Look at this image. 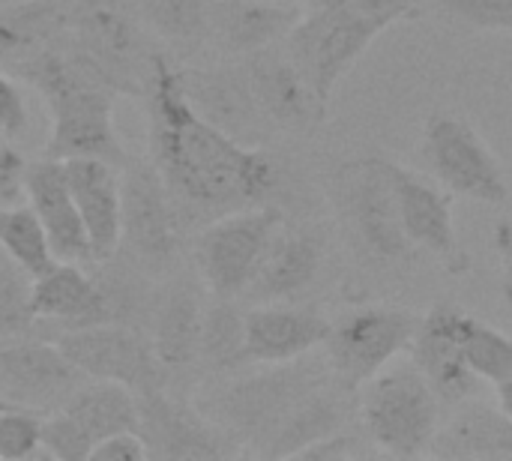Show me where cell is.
Here are the masks:
<instances>
[{
  "mask_svg": "<svg viewBox=\"0 0 512 461\" xmlns=\"http://www.w3.org/2000/svg\"><path fill=\"white\" fill-rule=\"evenodd\" d=\"M42 453L57 461H90L93 438L63 411H51L42 420Z\"/></svg>",
  "mask_w": 512,
  "mask_h": 461,
  "instance_id": "cell-35",
  "label": "cell"
},
{
  "mask_svg": "<svg viewBox=\"0 0 512 461\" xmlns=\"http://www.w3.org/2000/svg\"><path fill=\"white\" fill-rule=\"evenodd\" d=\"M24 159L21 153L0 135V207L21 204L24 198Z\"/></svg>",
  "mask_w": 512,
  "mask_h": 461,
  "instance_id": "cell-38",
  "label": "cell"
},
{
  "mask_svg": "<svg viewBox=\"0 0 512 461\" xmlns=\"http://www.w3.org/2000/svg\"><path fill=\"white\" fill-rule=\"evenodd\" d=\"M354 402L327 357L303 354L225 384L198 411L228 432L243 456L297 459L315 441L351 426Z\"/></svg>",
  "mask_w": 512,
  "mask_h": 461,
  "instance_id": "cell-2",
  "label": "cell"
},
{
  "mask_svg": "<svg viewBox=\"0 0 512 461\" xmlns=\"http://www.w3.org/2000/svg\"><path fill=\"white\" fill-rule=\"evenodd\" d=\"M462 345L471 372L483 381L498 387L501 381L512 378V339L507 333L495 330L492 324L465 315L462 324Z\"/></svg>",
  "mask_w": 512,
  "mask_h": 461,
  "instance_id": "cell-32",
  "label": "cell"
},
{
  "mask_svg": "<svg viewBox=\"0 0 512 461\" xmlns=\"http://www.w3.org/2000/svg\"><path fill=\"white\" fill-rule=\"evenodd\" d=\"M33 84L51 111V159L96 156L111 165L123 162V144L114 126V90L75 54L69 36L12 66Z\"/></svg>",
  "mask_w": 512,
  "mask_h": 461,
  "instance_id": "cell-3",
  "label": "cell"
},
{
  "mask_svg": "<svg viewBox=\"0 0 512 461\" xmlns=\"http://www.w3.org/2000/svg\"><path fill=\"white\" fill-rule=\"evenodd\" d=\"M495 393H498V408L512 420V378L501 381V384L495 387Z\"/></svg>",
  "mask_w": 512,
  "mask_h": 461,
  "instance_id": "cell-43",
  "label": "cell"
},
{
  "mask_svg": "<svg viewBox=\"0 0 512 461\" xmlns=\"http://www.w3.org/2000/svg\"><path fill=\"white\" fill-rule=\"evenodd\" d=\"M363 438H357L351 432V426L327 435L324 441H315L312 447H306L297 459L309 461H345V459H360V456H369V447L360 444Z\"/></svg>",
  "mask_w": 512,
  "mask_h": 461,
  "instance_id": "cell-37",
  "label": "cell"
},
{
  "mask_svg": "<svg viewBox=\"0 0 512 461\" xmlns=\"http://www.w3.org/2000/svg\"><path fill=\"white\" fill-rule=\"evenodd\" d=\"M69 36V0H30L0 15V60H18Z\"/></svg>",
  "mask_w": 512,
  "mask_h": 461,
  "instance_id": "cell-27",
  "label": "cell"
},
{
  "mask_svg": "<svg viewBox=\"0 0 512 461\" xmlns=\"http://www.w3.org/2000/svg\"><path fill=\"white\" fill-rule=\"evenodd\" d=\"M465 315L456 303H435L417 327L411 342V360L432 384L444 405H462L477 399L483 381L471 372L465 345H462V324Z\"/></svg>",
  "mask_w": 512,
  "mask_h": 461,
  "instance_id": "cell-16",
  "label": "cell"
},
{
  "mask_svg": "<svg viewBox=\"0 0 512 461\" xmlns=\"http://www.w3.org/2000/svg\"><path fill=\"white\" fill-rule=\"evenodd\" d=\"M150 162L165 177L180 213L222 216L264 204L282 180L279 162L213 126L186 96L180 69L153 54L147 78Z\"/></svg>",
  "mask_w": 512,
  "mask_h": 461,
  "instance_id": "cell-1",
  "label": "cell"
},
{
  "mask_svg": "<svg viewBox=\"0 0 512 461\" xmlns=\"http://www.w3.org/2000/svg\"><path fill=\"white\" fill-rule=\"evenodd\" d=\"M0 249L30 276L48 273L57 258L45 237L42 222L30 210V204H6L0 207Z\"/></svg>",
  "mask_w": 512,
  "mask_h": 461,
  "instance_id": "cell-29",
  "label": "cell"
},
{
  "mask_svg": "<svg viewBox=\"0 0 512 461\" xmlns=\"http://www.w3.org/2000/svg\"><path fill=\"white\" fill-rule=\"evenodd\" d=\"M24 198L45 228L57 261H90V240L75 207L63 159H36L24 168Z\"/></svg>",
  "mask_w": 512,
  "mask_h": 461,
  "instance_id": "cell-21",
  "label": "cell"
},
{
  "mask_svg": "<svg viewBox=\"0 0 512 461\" xmlns=\"http://www.w3.org/2000/svg\"><path fill=\"white\" fill-rule=\"evenodd\" d=\"M303 18L297 0H210V36L228 54H255L276 45Z\"/></svg>",
  "mask_w": 512,
  "mask_h": 461,
  "instance_id": "cell-24",
  "label": "cell"
},
{
  "mask_svg": "<svg viewBox=\"0 0 512 461\" xmlns=\"http://www.w3.org/2000/svg\"><path fill=\"white\" fill-rule=\"evenodd\" d=\"M330 318L318 303H261L246 312V363H288L330 336Z\"/></svg>",
  "mask_w": 512,
  "mask_h": 461,
  "instance_id": "cell-18",
  "label": "cell"
},
{
  "mask_svg": "<svg viewBox=\"0 0 512 461\" xmlns=\"http://www.w3.org/2000/svg\"><path fill=\"white\" fill-rule=\"evenodd\" d=\"M30 291L33 279L0 249V345L24 339L36 324Z\"/></svg>",
  "mask_w": 512,
  "mask_h": 461,
  "instance_id": "cell-33",
  "label": "cell"
},
{
  "mask_svg": "<svg viewBox=\"0 0 512 461\" xmlns=\"http://www.w3.org/2000/svg\"><path fill=\"white\" fill-rule=\"evenodd\" d=\"M201 363L216 372L246 366V312H240L231 300H219L204 312Z\"/></svg>",
  "mask_w": 512,
  "mask_h": 461,
  "instance_id": "cell-30",
  "label": "cell"
},
{
  "mask_svg": "<svg viewBox=\"0 0 512 461\" xmlns=\"http://www.w3.org/2000/svg\"><path fill=\"white\" fill-rule=\"evenodd\" d=\"M180 78L195 111L237 141H258L264 129H270L243 63L216 69H180Z\"/></svg>",
  "mask_w": 512,
  "mask_h": 461,
  "instance_id": "cell-19",
  "label": "cell"
},
{
  "mask_svg": "<svg viewBox=\"0 0 512 461\" xmlns=\"http://www.w3.org/2000/svg\"><path fill=\"white\" fill-rule=\"evenodd\" d=\"M330 204L354 258L375 270L408 264L417 246L408 240L384 156L348 159L330 174Z\"/></svg>",
  "mask_w": 512,
  "mask_h": 461,
  "instance_id": "cell-4",
  "label": "cell"
},
{
  "mask_svg": "<svg viewBox=\"0 0 512 461\" xmlns=\"http://www.w3.org/2000/svg\"><path fill=\"white\" fill-rule=\"evenodd\" d=\"M120 183V249L138 270L165 273L180 255V207L153 162H132Z\"/></svg>",
  "mask_w": 512,
  "mask_h": 461,
  "instance_id": "cell-10",
  "label": "cell"
},
{
  "mask_svg": "<svg viewBox=\"0 0 512 461\" xmlns=\"http://www.w3.org/2000/svg\"><path fill=\"white\" fill-rule=\"evenodd\" d=\"M435 3L465 27L512 33V0H435Z\"/></svg>",
  "mask_w": 512,
  "mask_h": 461,
  "instance_id": "cell-36",
  "label": "cell"
},
{
  "mask_svg": "<svg viewBox=\"0 0 512 461\" xmlns=\"http://www.w3.org/2000/svg\"><path fill=\"white\" fill-rule=\"evenodd\" d=\"M324 234L315 228H279L246 294L258 303H291L321 276Z\"/></svg>",
  "mask_w": 512,
  "mask_h": 461,
  "instance_id": "cell-23",
  "label": "cell"
},
{
  "mask_svg": "<svg viewBox=\"0 0 512 461\" xmlns=\"http://www.w3.org/2000/svg\"><path fill=\"white\" fill-rule=\"evenodd\" d=\"M390 180H393V192H396V204H399V216H402V228L408 234V240L435 255L453 276H465L471 267V258L465 252V246L459 243L456 225H453V192L438 189L435 183H429L426 177H420L417 171L390 162Z\"/></svg>",
  "mask_w": 512,
  "mask_h": 461,
  "instance_id": "cell-15",
  "label": "cell"
},
{
  "mask_svg": "<svg viewBox=\"0 0 512 461\" xmlns=\"http://www.w3.org/2000/svg\"><path fill=\"white\" fill-rule=\"evenodd\" d=\"M420 318L399 306H360L330 324L324 357L348 393H360L393 357L411 351Z\"/></svg>",
  "mask_w": 512,
  "mask_h": 461,
  "instance_id": "cell-9",
  "label": "cell"
},
{
  "mask_svg": "<svg viewBox=\"0 0 512 461\" xmlns=\"http://www.w3.org/2000/svg\"><path fill=\"white\" fill-rule=\"evenodd\" d=\"M24 126H27V108L21 90L9 75L0 72V135L15 138L18 132H24Z\"/></svg>",
  "mask_w": 512,
  "mask_h": 461,
  "instance_id": "cell-40",
  "label": "cell"
},
{
  "mask_svg": "<svg viewBox=\"0 0 512 461\" xmlns=\"http://www.w3.org/2000/svg\"><path fill=\"white\" fill-rule=\"evenodd\" d=\"M348 3H354L366 18H372L384 30L396 21H408L420 15L417 0H348Z\"/></svg>",
  "mask_w": 512,
  "mask_h": 461,
  "instance_id": "cell-41",
  "label": "cell"
},
{
  "mask_svg": "<svg viewBox=\"0 0 512 461\" xmlns=\"http://www.w3.org/2000/svg\"><path fill=\"white\" fill-rule=\"evenodd\" d=\"M201 291L189 279L171 282L153 309V351L165 372H186L201 360V330H204Z\"/></svg>",
  "mask_w": 512,
  "mask_h": 461,
  "instance_id": "cell-25",
  "label": "cell"
},
{
  "mask_svg": "<svg viewBox=\"0 0 512 461\" xmlns=\"http://www.w3.org/2000/svg\"><path fill=\"white\" fill-rule=\"evenodd\" d=\"M465 408L438 429L429 456L447 461H512V420L501 408L462 402Z\"/></svg>",
  "mask_w": 512,
  "mask_h": 461,
  "instance_id": "cell-26",
  "label": "cell"
},
{
  "mask_svg": "<svg viewBox=\"0 0 512 461\" xmlns=\"http://www.w3.org/2000/svg\"><path fill=\"white\" fill-rule=\"evenodd\" d=\"M42 420L45 414L30 408L0 411V459L24 461L42 453Z\"/></svg>",
  "mask_w": 512,
  "mask_h": 461,
  "instance_id": "cell-34",
  "label": "cell"
},
{
  "mask_svg": "<svg viewBox=\"0 0 512 461\" xmlns=\"http://www.w3.org/2000/svg\"><path fill=\"white\" fill-rule=\"evenodd\" d=\"M138 15L177 45H198L210 36V0H141Z\"/></svg>",
  "mask_w": 512,
  "mask_h": 461,
  "instance_id": "cell-31",
  "label": "cell"
},
{
  "mask_svg": "<svg viewBox=\"0 0 512 461\" xmlns=\"http://www.w3.org/2000/svg\"><path fill=\"white\" fill-rule=\"evenodd\" d=\"M57 345L84 372V378L123 384L135 396L162 390L168 381V372L159 363L153 342L126 324L108 321V324L66 330L57 339Z\"/></svg>",
  "mask_w": 512,
  "mask_h": 461,
  "instance_id": "cell-12",
  "label": "cell"
},
{
  "mask_svg": "<svg viewBox=\"0 0 512 461\" xmlns=\"http://www.w3.org/2000/svg\"><path fill=\"white\" fill-rule=\"evenodd\" d=\"M63 411L93 438V447L117 432H138V396L111 381L81 384Z\"/></svg>",
  "mask_w": 512,
  "mask_h": 461,
  "instance_id": "cell-28",
  "label": "cell"
},
{
  "mask_svg": "<svg viewBox=\"0 0 512 461\" xmlns=\"http://www.w3.org/2000/svg\"><path fill=\"white\" fill-rule=\"evenodd\" d=\"M36 321L63 324L66 330L90 324H117V309L102 282L87 276L78 261H57L48 273L33 279L30 291Z\"/></svg>",
  "mask_w": 512,
  "mask_h": 461,
  "instance_id": "cell-22",
  "label": "cell"
},
{
  "mask_svg": "<svg viewBox=\"0 0 512 461\" xmlns=\"http://www.w3.org/2000/svg\"><path fill=\"white\" fill-rule=\"evenodd\" d=\"M309 3H321V0H309Z\"/></svg>",
  "mask_w": 512,
  "mask_h": 461,
  "instance_id": "cell-45",
  "label": "cell"
},
{
  "mask_svg": "<svg viewBox=\"0 0 512 461\" xmlns=\"http://www.w3.org/2000/svg\"><path fill=\"white\" fill-rule=\"evenodd\" d=\"M441 405L444 402L414 363L381 369L357 393L363 435L396 459L429 453L441 429Z\"/></svg>",
  "mask_w": 512,
  "mask_h": 461,
  "instance_id": "cell-5",
  "label": "cell"
},
{
  "mask_svg": "<svg viewBox=\"0 0 512 461\" xmlns=\"http://www.w3.org/2000/svg\"><path fill=\"white\" fill-rule=\"evenodd\" d=\"M282 225V210L270 204L216 216L195 237V267L207 291L216 300L246 294Z\"/></svg>",
  "mask_w": 512,
  "mask_h": 461,
  "instance_id": "cell-8",
  "label": "cell"
},
{
  "mask_svg": "<svg viewBox=\"0 0 512 461\" xmlns=\"http://www.w3.org/2000/svg\"><path fill=\"white\" fill-rule=\"evenodd\" d=\"M147 444L141 438V432H117V435H108L102 438L93 453L90 461H147Z\"/></svg>",
  "mask_w": 512,
  "mask_h": 461,
  "instance_id": "cell-39",
  "label": "cell"
},
{
  "mask_svg": "<svg viewBox=\"0 0 512 461\" xmlns=\"http://www.w3.org/2000/svg\"><path fill=\"white\" fill-rule=\"evenodd\" d=\"M66 180L81 213L87 240H90V261L105 264L120 249V210H123V183L111 162L96 156H75L63 159Z\"/></svg>",
  "mask_w": 512,
  "mask_h": 461,
  "instance_id": "cell-20",
  "label": "cell"
},
{
  "mask_svg": "<svg viewBox=\"0 0 512 461\" xmlns=\"http://www.w3.org/2000/svg\"><path fill=\"white\" fill-rule=\"evenodd\" d=\"M420 144L432 177L447 192L492 207L510 201V183L501 162L468 120L435 111L423 126Z\"/></svg>",
  "mask_w": 512,
  "mask_h": 461,
  "instance_id": "cell-11",
  "label": "cell"
},
{
  "mask_svg": "<svg viewBox=\"0 0 512 461\" xmlns=\"http://www.w3.org/2000/svg\"><path fill=\"white\" fill-rule=\"evenodd\" d=\"M243 66L270 129L312 132L315 126L324 123L327 105L315 96L291 54H279L270 45L264 51L249 54Z\"/></svg>",
  "mask_w": 512,
  "mask_h": 461,
  "instance_id": "cell-17",
  "label": "cell"
},
{
  "mask_svg": "<svg viewBox=\"0 0 512 461\" xmlns=\"http://www.w3.org/2000/svg\"><path fill=\"white\" fill-rule=\"evenodd\" d=\"M384 33L348 0H321L288 33V54L327 105L339 81L360 60V54Z\"/></svg>",
  "mask_w": 512,
  "mask_h": 461,
  "instance_id": "cell-7",
  "label": "cell"
},
{
  "mask_svg": "<svg viewBox=\"0 0 512 461\" xmlns=\"http://www.w3.org/2000/svg\"><path fill=\"white\" fill-rule=\"evenodd\" d=\"M492 243L501 258V294H504V303L512 309V216L495 225Z\"/></svg>",
  "mask_w": 512,
  "mask_h": 461,
  "instance_id": "cell-42",
  "label": "cell"
},
{
  "mask_svg": "<svg viewBox=\"0 0 512 461\" xmlns=\"http://www.w3.org/2000/svg\"><path fill=\"white\" fill-rule=\"evenodd\" d=\"M87 381L60 345L30 339L0 345V402L9 408L51 414Z\"/></svg>",
  "mask_w": 512,
  "mask_h": 461,
  "instance_id": "cell-14",
  "label": "cell"
},
{
  "mask_svg": "<svg viewBox=\"0 0 512 461\" xmlns=\"http://www.w3.org/2000/svg\"><path fill=\"white\" fill-rule=\"evenodd\" d=\"M69 45L114 90L144 96L150 60L132 12L117 0H69Z\"/></svg>",
  "mask_w": 512,
  "mask_h": 461,
  "instance_id": "cell-6",
  "label": "cell"
},
{
  "mask_svg": "<svg viewBox=\"0 0 512 461\" xmlns=\"http://www.w3.org/2000/svg\"><path fill=\"white\" fill-rule=\"evenodd\" d=\"M3 408H9V405H3V402H0V411H3Z\"/></svg>",
  "mask_w": 512,
  "mask_h": 461,
  "instance_id": "cell-44",
  "label": "cell"
},
{
  "mask_svg": "<svg viewBox=\"0 0 512 461\" xmlns=\"http://www.w3.org/2000/svg\"><path fill=\"white\" fill-rule=\"evenodd\" d=\"M138 432L150 459L213 461L243 456L240 444L228 432L201 411L171 399L165 387L138 396Z\"/></svg>",
  "mask_w": 512,
  "mask_h": 461,
  "instance_id": "cell-13",
  "label": "cell"
}]
</instances>
